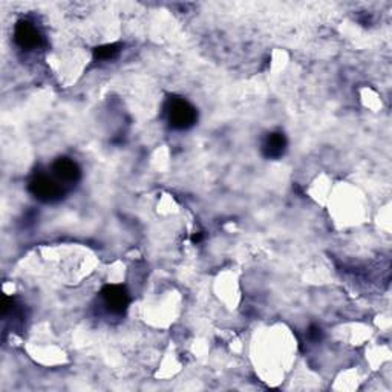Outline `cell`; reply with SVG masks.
Listing matches in <instances>:
<instances>
[{"mask_svg":"<svg viewBox=\"0 0 392 392\" xmlns=\"http://www.w3.org/2000/svg\"><path fill=\"white\" fill-rule=\"evenodd\" d=\"M165 114H168V122L174 129L185 130L190 129L196 123V109L184 98L174 97L165 104Z\"/></svg>","mask_w":392,"mask_h":392,"instance_id":"cell-1","label":"cell"},{"mask_svg":"<svg viewBox=\"0 0 392 392\" xmlns=\"http://www.w3.org/2000/svg\"><path fill=\"white\" fill-rule=\"evenodd\" d=\"M32 196L42 203H57L63 198V190L56 179L46 175H36L28 185Z\"/></svg>","mask_w":392,"mask_h":392,"instance_id":"cell-2","label":"cell"},{"mask_svg":"<svg viewBox=\"0 0 392 392\" xmlns=\"http://www.w3.org/2000/svg\"><path fill=\"white\" fill-rule=\"evenodd\" d=\"M102 296L104 305L112 313L122 314L129 307V295L123 285H106Z\"/></svg>","mask_w":392,"mask_h":392,"instance_id":"cell-3","label":"cell"},{"mask_svg":"<svg viewBox=\"0 0 392 392\" xmlns=\"http://www.w3.org/2000/svg\"><path fill=\"white\" fill-rule=\"evenodd\" d=\"M14 40L20 48L31 51V49L38 48V46L42 45L43 37L40 36V32L34 25L26 22V20H22V22H19L16 25Z\"/></svg>","mask_w":392,"mask_h":392,"instance_id":"cell-4","label":"cell"},{"mask_svg":"<svg viewBox=\"0 0 392 392\" xmlns=\"http://www.w3.org/2000/svg\"><path fill=\"white\" fill-rule=\"evenodd\" d=\"M52 172L54 175L65 183H77L80 176H82V170H80L78 164L72 161L71 158H58L56 163L52 164Z\"/></svg>","mask_w":392,"mask_h":392,"instance_id":"cell-5","label":"cell"},{"mask_svg":"<svg viewBox=\"0 0 392 392\" xmlns=\"http://www.w3.org/2000/svg\"><path fill=\"white\" fill-rule=\"evenodd\" d=\"M287 150V137L282 132H271L262 144V154L268 159L281 158Z\"/></svg>","mask_w":392,"mask_h":392,"instance_id":"cell-6","label":"cell"},{"mask_svg":"<svg viewBox=\"0 0 392 392\" xmlns=\"http://www.w3.org/2000/svg\"><path fill=\"white\" fill-rule=\"evenodd\" d=\"M119 48H122V46H119L118 43L103 45V46H100V48H95L94 57L97 60H111V58H114L118 56Z\"/></svg>","mask_w":392,"mask_h":392,"instance_id":"cell-7","label":"cell"},{"mask_svg":"<svg viewBox=\"0 0 392 392\" xmlns=\"http://www.w3.org/2000/svg\"><path fill=\"white\" fill-rule=\"evenodd\" d=\"M322 337H323L322 330L319 328V327H316V325H311V327L308 328V338H310V341L319 342V341H322Z\"/></svg>","mask_w":392,"mask_h":392,"instance_id":"cell-8","label":"cell"}]
</instances>
